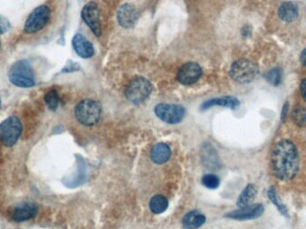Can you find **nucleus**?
I'll return each instance as SVG.
<instances>
[{"instance_id":"nucleus-1","label":"nucleus","mask_w":306,"mask_h":229,"mask_svg":"<svg viewBox=\"0 0 306 229\" xmlns=\"http://www.w3.org/2000/svg\"><path fill=\"white\" fill-rule=\"evenodd\" d=\"M300 166L298 150L289 140L276 143L271 153V169L281 181H289L297 175Z\"/></svg>"},{"instance_id":"nucleus-2","label":"nucleus","mask_w":306,"mask_h":229,"mask_svg":"<svg viewBox=\"0 0 306 229\" xmlns=\"http://www.w3.org/2000/svg\"><path fill=\"white\" fill-rule=\"evenodd\" d=\"M10 82L20 88H31L35 84V75L32 66L26 60L17 61L13 65L9 75Z\"/></svg>"},{"instance_id":"nucleus-3","label":"nucleus","mask_w":306,"mask_h":229,"mask_svg":"<svg viewBox=\"0 0 306 229\" xmlns=\"http://www.w3.org/2000/svg\"><path fill=\"white\" fill-rule=\"evenodd\" d=\"M75 114L80 124L85 127H92L100 120L101 106L100 103L94 99H84L77 104Z\"/></svg>"},{"instance_id":"nucleus-4","label":"nucleus","mask_w":306,"mask_h":229,"mask_svg":"<svg viewBox=\"0 0 306 229\" xmlns=\"http://www.w3.org/2000/svg\"><path fill=\"white\" fill-rule=\"evenodd\" d=\"M152 91L151 83L144 77H136L128 83L125 94L130 102L136 105L144 102Z\"/></svg>"},{"instance_id":"nucleus-5","label":"nucleus","mask_w":306,"mask_h":229,"mask_svg":"<svg viewBox=\"0 0 306 229\" xmlns=\"http://www.w3.org/2000/svg\"><path fill=\"white\" fill-rule=\"evenodd\" d=\"M259 73L256 64L249 60H240L235 61L231 66V78L240 83H248L254 81Z\"/></svg>"},{"instance_id":"nucleus-6","label":"nucleus","mask_w":306,"mask_h":229,"mask_svg":"<svg viewBox=\"0 0 306 229\" xmlns=\"http://www.w3.org/2000/svg\"><path fill=\"white\" fill-rule=\"evenodd\" d=\"M22 131L23 126L20 119L10 117L0 124V141L5 146H13L20 138Z\"/></svg>"},{"instance_id":"nucleus-7","label":"nucleus","mask_w":306,"mask_h":229,"mask_svg":"<svg viewBox=\"0 0 306 229\" xmlns=\"http://www.w3.org/2000/svg\"><path fill=\"white\" fill-rule=\"evenodd\" d=\"M50 18V9L48 6H40L32 11L24 24V32L33 34L43 29Z\"/></svg>"},{"instance_id":"nucleus-8","label":"nucleus","mask_w":306,"mask_h":229,"mask_svg":"<svg viewBox=\"0 0 306 229\" xmlns=\"http://www.w3.org/2000/svg\"><path fill=\"white\" fill-rule=\"evenodd\" d=\"M156 116L165 123L175 125L183 121L186 116L185 107L173 104H159L154 109Z\"/></svg>"},{"instance_id":"nucleus-9","label":"nucleus","mask_w":306,"mask_h":229,"mask_svg":"<svg viewBox=\"0 0 306 229\" xmlns=\"http://www.w3.org/2000/svg\"><path fill=\"white\" fill-rule=\"evenodd\" d=\"M81 16L84 23L92 30V32L97 37H100L101 34V24L98 5L94 2H90L85 5L82 10Z\"/></svg>"},{"instance_id":"nucleus-10","label":"nucleus","mask_w":306,"mask_h":229,"mask_svg":"<svg viewBox=\"0 0 306 229\" xmlns=\"http://www.w3.org/2000/svg\"><path fill=\"white\" fill-rule=\"evenodd\" d=\"M203 75V69L199 64L189 62L185 64L177 73V81L183 85H192L199 81Z\"/></svg>"},{"instance_id":"nucleus-11","label":"nucleus","mask_w":306,"mask_h":229,"mask_svg":"<svg viewBox=\"0 0 306 229\" xmlns=\"http://www.w3.org/2000/svg\"><path fill=\"white\" fill-rule=\"evenodd\" d=\"M263 212H264V208L262 204H251L239 208L238 209L234 210L230 213H227L226 217L236 220H249L261 217Z\"/></svg>"},{"instance_id":"nucleus-12","label":"nucleus","mask_w":306,"mask_h":229,"mask_svg":"<svg viewBox=\"0 0 306 229\" xmlns=\"http://www.w3.org/2000/svg\"><path fill=\"white\" fill-rule=\"evenodd\" d=\"M138 16L139 14L137 9L131 4H125L121 6L116 14L118 24L126 29L134 27L136 21L138 19Z\"/></svg>"},{"instance_id":"nucleus-13","label":"nucleus","mask_w":306,"mask_h":229,"mask_svg":"<svg viewBox=\"0 0 306 229\" xmlns=\"http://www.w3.org/2000/svg\"><path fill=\"white\" fill-rule=\"evenodd\" d=\"M72 44H73L74 49L76 50V54L80 55L81 58L91 59L94 55L95 50H94L93 45L83 34L77 33L74 36Z\"/></svg>"},{"instance_id":"nucleus-14","label":"nucleus","mask_w":306,"mask_h":229,"mask_svg":"<svg viewBox=\"0 0 306 229\" xmlns=\"http://www.w3.org/2000/svg\"><path fill=\"white\" fill-rule=\"evenodd\" d=\"M37 212L38 207L34 203H24L15 209L13 219L16 222L26 221L35 217Z\"/></svg>"},{"instance_id":"nucleus-15","label":"nucleus","mask_w":306,"mask_h":229,"mask_svg":"<svg viewBox=\"0 0 306 229\" xmlns=\"http://www.w3.org/2000/svg\"><path fill=\"white\" fill-rule=\"evenodd\" d=\"M171 156L170 147L166 143L159 142L155 144L151 152V158L152 161L158 165L164 164L169 159Z\"/></svg>"},{"instance_id":"nucleus-16","label":"nucleus","mask_w":306,"mask_h":229,"mask_svg":"<svg viewBox=\"0 0 306 229\" xmlns=\"http://www.w3.org/2000/svg\"><path fill=\"white\" fill-rule=\"evenodd\" d=\"M240 105L238 99L235 97L227 96V97H221V98H216L207 100L202 105V110H206L214 106H220V107H229L235 109Z\"/></svg>"},{"instance_id":"nucleus-17","label":"nucleus","mask_w":306,"mask_h":229,"mask_svg":"<svg viewBox=\"0 0 306 229\" xmlns=\"http://www.w3.org/2000/svg\"><path fill=\"white\" fill-rule=\"evenodd\" d=\"M278 16L281 20L291 23L298 16V8L293 2H285L278 8Z\"/></svg>"},{"instance_id":"nucleus-18","label":"nucleus","mask_w":306,"mask_h":229,"mask_svg":"<svg viewBox=\"0 0 306 229\" xmlns=\"http://www.w3.org/2000/svg\"><path fill=\"white\" fill-rule=\"evenodd\" d=\"M206 217L197 210H193L187 213L183 218V225L186 229H197L205 223Z\"/></svg>"},{"instance_id":"nucleus-19","label":"nucleus","mask_w":306,"mask_h":229,"mask_svg":"<svg viewBox=\"0 0 306 229\" xmlns=\"http://www.w3.org/2000/svg\"><path fill=\"white\" fill-rule=\"evenodd\" d=\"M257 193H258V190L255 185H252V184L248 185L244 189L242 190V192L237 200L236 205L238 206L239 208L251 205L256 197Z\"/></svg>"},{"instance_id":"nucleus-20","label":"nucleus","mask_w":306,"mask_h":229,"mask_svg":"<svg viewBox=\"0 0 306 229\" xmlns=\"http://www.w3.org/2000/svg\"><path fill=\"white\" fill-rule=\"evenodd\" d=\"M168 207V201L163 195H155L151 198L150 202V209L154 214L163 213Z\"/></svg>"},{"instance_id":"nucleus-21","label":"nucleus","mask_w":306,"mask_h":229,"mask_svg":"<svg viewBox=\"0 0 306 229\" xmlns=\"http://www.w3.org/2000/svg\"><path fill=\"white\" fill-rule=\"evenodd\" d=\"M268 197L270 199V201L277 207V209L279 210L280 213L283 214L284 216H286V217L289 216L288 210L286 209V206L284 205L283 202L280 201V199L278 197L277 191L273 186H271V187H270V189L268 190Z\"/></svg>"},{"instance_id":"nucleus-22","label":"nucleus","mask_w":306,"mask_h":229,"mask_svg":"<svg viewBox=\"0 0 306 229\" xmlns=\"http://www.w3.org/2000/svg\"><path fill=\"white\" fill-rule=\"evenodd\" d=\"M292 119L294 124L299 127H303L306 126V108L302 106H297L294 108Z\"/></svg>"},{"instance_id":"nucleus-23","label":"nucleus","mask_w":306,"mask_h":229,"mask_svg":"<svg viewBox=\"0 0 306 229\" xmlns=\"http://www.w3.org/2000/svg\"><path fill=\"white\" fill-rule=\"evenodd\" d=\"M45 102L47 104L48 108L50 110H56V108L58 107L59 105V96L56 90H51L48 91L47 94L45 95Z\"/></svg>"},{"instance_id":"nucleus-24","label":"nucleus","mask_w":306,"mask_h":229,"mask_svg":"<svg viewBox=\"0 0 306 229\" xmlns=\"http://www.w3.org/2000/svg\"><path fill=\"white\" fill-rule=\"evenodd\" d=\"M265 78L272 85L278 86L282 81V71L280 68H273V69H271V71L267 73Z\"/></svg>"},{"instance_id":"nucleus-25","label":"nucleus","mask_w":306,"mask_h":229,"mask_svg":"<svg viewBox=\"0 0 306 229\" xmlns=\"http://www.w3.org/2000/svg\"><path fill=\"white\" fill-rule=\"evenodd\" d=\"M203 186L209 189H216L219 186V179L217 176L213 174H207L203 176L202 179Z\"/></svg>"},{"instance_id":"nucleus-26","label":"nucleus","mask_w":306,"mask_h":229,"mask_svg":"<svg viewBox=\"0 0 306 229\" xmlns=\"http://www.w3.org/2000/svg\"><path fill=\"white\" fill-rule=\"evenodd\" d=\"M10 27L11 25L7 17L0 15V35L7 33L10 30Z\"/></svg>"},{"instance_id":"nucleus-27","label":"nucleus","mask_w":306,"mask_h":229,"mask_svg":"<svg viewBox=\"0 0 306 229\" xmlns=\"http://www.w3.org/2000/svg\"><path fill=\"white\" fill-rule=\"evenodd\" d=\"M300 91H301V95H302V98L306 101V78L303 79L300 85Z\"/></svg>"},{"instance_id":"nucleus-28","label":"nucleus","mask_w":306,"mask_h":229,"mask_svg":"<svg viewBox=\"0 0 306 229\" xmlns=\"http://www.w3.org/2000/svg\"><path fill=\"white\" fill-rule=\"evenodd\" d=\"M300 60H301V62H302V65H304L306 67V48H304V49L302 50L301 56H300Z\"/></svg>"},{"instance_id":"nucleus-29","label":"nucleus","mask_w":306,"mask_h":229,"mask_svg":"<svg viewBox=\"0 0 306 229\" xmlns=\"http://www.w3.org/2000/svg\"><path fill=\"white\" fill-rule=\"evenodd\" d=\"M287 108H288V104L286 103L284 105V107H283L282 115H281V119H282L283 121L285 120L286 117V112H287Z\"/></svg>"},{"instance_id":"nucleus-30","label":"nucleus","mask_w":306,"mask_h":229,"mask_svg":"<svg viewBox=\"0 0 306 229\" xmlns=\"http://www.w3.org/2000/svg\"><path fill=\"white\" fill-rule=\"evenodd\" d=\"M0 47H1V41H0Z\"/></svg>"},{"instance_id":"nucleus-31","label":"nucleus","mask_w":306,"mask_h":229,"mask_svg":"<svg viewBox=\"0 0 306 229\" xmlns=\"http://www.w3.org/2000/svg\"><path fill=\"white\" fill-rule=\"evenodd\" d=\"M0 104H1V100H0Z\"/></svg>"}]
</instances>
